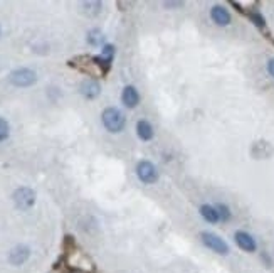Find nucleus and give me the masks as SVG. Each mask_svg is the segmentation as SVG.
<instances>
[{
	"label": "nucleus",
	"mask_w": 274,
	"mask_h": 273,
	"mask_svg": "<svg viewBox=\"0 0 274 273\" xmlns=\"http://www.w3.org/2000/svg\"><path fill=\"white\" fill-rule=\"evenodd\" d=\"M101 122L104 125V128L111 133H120L125 130V125H126V117L125 113L121 112L120 108L116 107H108L103 110L101 113Z\"/></svg>",
	"instance_id": "nucleus-1"
},
{
	"label": "nucleus",
	"mask_w": 274,
	"mask_h": 273,
	"mask_svg": "<svg viewBox=\"0 0 274 273\" xmlns=\"http://www.w3.org/2000/svg\"><path fill=\"white\" fill-rule=\"evenodd\" d=\"M200 240H202L204 246H207V248L210 251H214V253L222 255V256L230 253L227 241H225L224 238H220L219 234L210 233V231H202V233H200Z\"/></svg>",
	"instance_id": "nucleus-2"
},
{
	"label": "nucleus",
	"mask_w": 274,
	"mask_h": 273,
	"mask_svg": "<svg viewBox=\"0 0 274 273\" xmlns=\"http://www.w3.org/2000/svg\"><path fill=\"white\" fill-rule=\"evenodd\" d=\"M9 81L17 88H29L37 81V75H35L34 70H29V67H19V70L10 73Z\"/></svg>",
	"instance_id": "nucleus-3"
},
{
	"label": "nucleus",
	"mask_w": 274,
	"mask_h": 273,
	"mask_svg": "<svg viewBox=\"0 0 274 273\" xmlns=\"http://www.w3.org/2000/svg\"><path fill=\"white\" fill-rule=\"evenodd\" d=\"M136 176L143 184H155L158 181V170L150 160H140L136 165Z\"/></svg>",
	"instance_id": "nucleus-4"
},
{
	"label": "nucleus",
	"mask_w": 274,
	"mask_h": 273,
	"mask_svg": "<svg viewBox=\"0 0 274 273\" xmlns=\"http://www.w3.org/2000/svg\"><path fill=\"white\" fill-rule=\"evenodd\" d=\"M14 202L19 209H30L35 204V192L29 187H19L14 192Z\"/></svg>",
	"instance_id": "nucleus-5"
},
{
	"label": "nucleus",
	"mask_w": 274,
	"mask_h": 273,
	"mask_svg": "<svg viewBox=\"0 0 274 273\" xmlns=\"http://www.w3.org/2000/svg\"><path fill=\"white\" fill-rule=\"evenodd\" d=\"M234 241L242 251H246V253H256L257 251V241H256L254 236H252L251 233H247V231H242V229L236 231Z\"/></svg>",
	"instance_id": "nucleus-6"
},
{
	"label": "nucleus",
	"mask_w": 274,
	"mask_h": 273,
	"mask_svg": "<svg viewBox=\"0 0 274 273\" xmlns=\"http://www.w3.org/2000/svg\"><path fill=\"white\" fill-rule=\"evenodd\" d=\"M210 19H212V22L215 25H219V27H229V25L232 24V14H230L229 9L224 7V5H214V7L210 9Z\"/></svg>",
	"instance_id": "nucleus-7"
},
{
	"label": "nucleus",
	"mask_w": 274,
	"mask_h": 273,
	"mask_svg": "<svg viewBox=\"0 0 274 273\" xmlns=\"http://www.w3.org/2000/svg\"><path fill=\"white\" fill-rule=\"evenodd\" d=\"M140 93L138 90L133 86V85H128L123 88V93H121V101H123V105L126 108H136L140 103Z\"/></svg>",
	"instance_id": "nucleus-8"
},
{
	"label": "nucleus",
	"mask_w": 274,
	"mask_h": 273,
	"mask_svg": "<svg viewBox=\"0 0 274 273\" xmlns=\"http://www.w3.org/2000/svg\"><path fill=\"white\" fill-rule=\"evenodd\" d=\"M29 256H30V250L27 248V246H25V245H19V246H15V248L9 253V261L12 265L19 266V265L25 263V261L29 260Z\"/></svg>",
	"instance_id": "nucleus-9"
},
{
	"label": "nucleus",
	"mask_w": 274,
	"mask_h": 273,
	"mask_svg": "<svg viewBox=\"0 0 274 273\" xmlns=\"http://www.w3.org/2000/svg\"><path fill=\"white\" fill-rule=\"evenodd\" d=\"M199 213H200V216H202L209 224L220 223L219 213H217V209H215L214 204H202V206L199 208Z\"/></svg>",
	"instance_id": "nucleus-10"
},
{
	"label": "nucleus",
	"mask_w": 274,
	"mask_h": 273,
	"mask_svg": "<svg viewBox=\"0 0 274 273\" xmlns=\"http://www.w3.org/2000/svg\"><path fill=\"white\" fill-rule=\"evenodd\" d=\"M136 135H138V139L143 142H148L153 139L155 132L148 120H138V123H136Z\"/></svg>",
	"instance_id": "nucleus-11"
},
{
	"label": "nucleus",
	"mask_w": 274,
	"mask_h": 273,
	"mask_svg": "<svg viewBox=\"0 0 274 273\" xmlns=\"http://www.w3.org/2000/svg\"><path fill=\"white\" fill-rule=\"evenodd\" d=\"M99 91H101V88H99V85L94 80H86L81 85V93H83V96H86L88 99H93V98H96Z\"/></svg>",
	"instance_id": "nucleus-12"
},
{
	"label": "nucleus",
	"mask_w": 274,
	"mask_h": 273,
	"mask_svg": "<svg viewBox=\"0 0 274 273\" xmlns=\"http://www.w3.org/2000/svg\"><path fill=\"white\" fill-rule=\"evenodd\" d=\"M214 206H215V209H217V213H219L220 223H227V221L232 219V211H230V208L225 202H217V204H214Z\"/></svg>",
	"instance_id": "nucleus-13"
},
{
	"label": "nucleus",
	"mask_w": 274,
	"mask_h": 273,
	"mask_svg": "<svg viewBox=\"0 0 274 273\" xmlns=\"http://www.w3.org/2000/svg\"><path fill=\"white\" fill-rule=\"evenodd\" d=\"M88 43L91 46H101L104 43V36L99 29H93L88 32Z\"/></svg>",
	"instance_id": "nucleus-14"
},
{
	"label": "nucleus",
	"mask_w": 274,
	"mask_h": 273,
	"mask_svg": "<svg viewBox=\"0 0 274 273\" xmlns=\"http://www.w3.org/2000/svg\"><path fill=\"white\" fill-rule=\"evenodd\" d=\"M10 135V127L7 123V120H4L2 117H0V142L7 140Z\"/></svg>",
	"instance_id": "nucleus-15"
},
{
	"label": "nucleus",
	"mask_w": 274,
	"mask_h": 273,
	"mask_svg": "<svg viewBox=\"0 0 274 273\" xmlns=\"http://www.w3.org/2000/svg\"><path fill=\"white\" fill-rule=\"evenodd\" d=\"M266 70L267 73H269V76L274 80V57H271L269 61H267V64H266Z\"/></svg>",
	"instance_id": "nucleus-16"
}]
</instances>
